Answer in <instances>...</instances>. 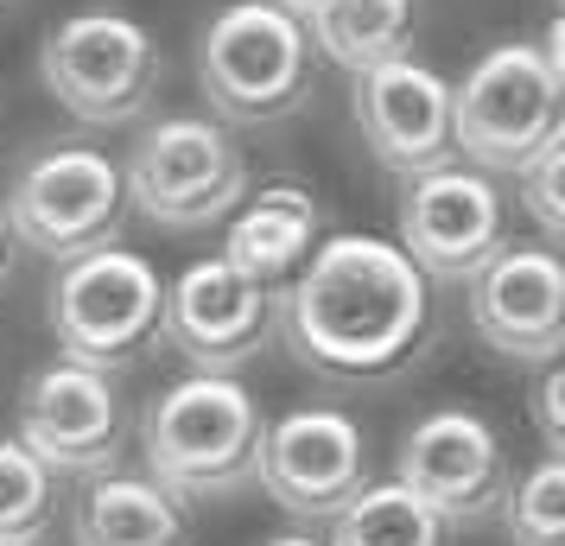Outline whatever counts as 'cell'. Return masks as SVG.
Masks as SVG:
<instances>
[{
    "instance_id": "4fadbf2b",
    "label": "cell",
    "mask_w": 565,
    "mask_h": 546,
    "mask_svg": "<svg viewBox=\"0 0 565 546\" xmlns=\"http://www.w3.org/2000/svg\"><path fill=\"white\" fill-rule=\"evenodd\" d=\"M255 483L292 521H331L369 483V445L362 426L337 407H299L267 426Z\"/></svg>"
},
{
    "instance_id": "44dd1931",
    "label": "cell",
    "mask_w": 565,
    "mask_h": 546,
    "mask_svg": "<svg viewBox=\"0 0 565 546\" xmlns=\"http://www.w3.org/2000/svg\"><path fill=\"white\" fill-rule=\"evenodd\" d=\"M509 508V534L514 546H565V464L559 458H540V470H527Z\"/></svg>"
},
{
    "instance_id": "6da1fadb",
    "label": "cell",
    "mask_w": 565,
    "mask_h": 546,
    "mask_svg": "<svg viewBox=\"0 0 565 546\" xmlns=\"http://www.w3.org/2000/svg\"><path fill=\"white\" fill-rule=\"evenodd\" d=\"M274 324L324 382H387L426 350L433 287L394 242L324 235L318 255L274 292Z\"/></svg>"
},
{
    "instance_id": "9a60e30c",
    "label": "cell",
    "mask_w": 565,
    "mask_h": 546,
    "mask_svg": "<svg viewBox=\"0 0 565 546\" xmlns=\"http://www.w3.org/2000/svg\"><path fill=\"white\" fill-rule=\"evenodd\" d=\"M470 324L509 363H559L565 343V267L553 248L521 242L502 248L470 280Z\"/></svg>"
},
{
    "instance_id": "7a4b0ae2",
    "label": "cell",
    "mask_w": 565,
    "mask_h": 546,
    "mask_svg": "<svg viewBox=\"0 0 565 546\" xmlns=\"http://www.w3.org/2000/svg\"><path fill=\"white\" fill-rule=\"evenodd\" d=\"M260 439L267 419L235 375H184L140 419V477H153L172 502H223L255 483Z\"/></svg>"
},
{
    "instance_id": "484cf974",
    "label": "cell",
    "mask_w": 565,
    "mask_h": 546,
    "mask_svg": "<svg viewBox=\"0 0 565 546\" xmlns=\"http://www.w3.org/2000/svg\"><path fill=\"white\" fill-rule=\"evenodd\" d=\"M267 546H324V540H311V534H280V540H267Z\"/></svg>"
},
{
    "instance_id": "ac0fdd59",
    "label": "cell",
    "mask_w": 565,
    "mask_h": 546,
    "mask_svg": "<svg viewBox=\"0 0 565 546\" xmlns=\"http://www.w3.org/2000/svg\"><path fill=\"white\" fill-rule=\"evenodd\" d=\"M413 13H419V0H324L306 20V39L311 52H324L350 77H362L375 64L407 57Z\"/></svg>"
},
{
    "instance_id": "ba28073f",
    "label": "cell",
    "mask_w": 565,
    "mask_h": 546,
    "mask_svg": "<svg viewBox=\"0 0 565 546\" xmlns=\"http://www.w3.org/2000/svg\"><path fill=\"white\" fill-rule=\"evenodd\" d=\"M128 204L159 229H204L248 197V159L210 115H166L121 165Z\"/></svg>"
},
{
    "instance_id": "8992f818",
    "label": "cell",
    "mask_w": 565,
    "mask_h": 546,
    "mask_svg": "<svg viewBox=\"0 0 565 546\" xmlns=\"http://www.w3.org/2000/svg\"><path fill=\"white\" fill-rule=\"evenodd\" d=\"M39 77L89 128H128L159 96V39L134 13L83 7L39 39Z\"/></svg>"
},
{
    "instance_id": "603a6c76",
    "label": "cell",
    "mask_w": 565,
    "mask_h": 546,
    "mask_svg": "<svg viewBox=\"0 0 565 546\" xmlns=\"http://www.w3.org/2000/svg\"><path fill=\"white\" fill-rule=\"evenodd\" d=\"M565 368L546 363L540 368V388H534V419H540V445H546V458H559L565 451Z\"/></svg>"
},
{
    "instance_id": "d6986e66",
    "label": "cell",
    "mask_w": 565,
    "mask_h": 546,
    "mask_svg": "<svg viewBox=\"0 0 565 546\" xmlns=\"http://www.w3.org/2000/svg\"><path fill=\"white\" fill-rule=\"evenodd\" d=\"M324 546H445V521L387 477V483H362L337 508Z\"/></svg>"
},
{
    "instance_id": "7402d4cb",
    "label": "cell",
    "mask_w": 565,
    "mask_h": 546,
    "mask_svg": "<svg viewBox=\"0 0 565 546\" xmlns=\"http://www.w3.org/2000/svg\"><path fill=\"white\" fill-rule=\"evenodd\" d=\"M559 172H565V133L553 140V147H540L514 179H521V204H527V216H534L540 229V248H553L565 229V204H559Z\"/></svg>"
},
{
    "instance_id": "2e32d148",
    "label": "cell",
    "mask_w": 565,
    "mask_h": 546,
    "mask_svg": "<svg viewBox=\"0 0 565 546\" xmlns=\"http://www.w3.org/2000/svg\"><path fill=\"white\" fill-rule=\"evenodd\" d=\"M318 242H324V204L299 179H274L260 184L242 204V216L230 223L223 260L242 280H255L260 292H286L292 274L318 255Z\"/></svg>"
},
{
    "instance_id": "e0dca14e",
    "label": "cell",
    "mask_w": 565,
    "mask_h": 546,
    "mask_svg": "<svg viewBox=\"0 0 565 546\" xmlns=\"http://www.w3.org/2000/svg\"><path fill=\"white\" fill-rule=\"evenodd\" d=\"M77 546H184V502L159 490L153 477H96L71 521Z\"/></svg>"
},
{
    "instance_id": "52a82bcc",
    "label": "cell",
    "mask_w": 565,
    "mask_h": 546,
    "mask_svg": "<svg viewBox=\"0 0 565 546\" xmlns=\"http://www.w3.org/2000/svg\"><path fill=\"white\" fill-rule=\"evenodd\" d=\"M0 210H7V229H13L20 248L45 260H77L89 248L121 242L128 191H121V165L108 153L52 140V147L20 159L13 191H7Z\"/></svg>"
},
{
    "instance_id": "30bf717a",
    "label": "cell",
    "mask_w": 565,
    "mask_h": 546,
    "mask_svg": "<svg viewBox=\"0 0 565 546\" xmlns=\"http://www.w3.org/2000/svg\"><path fill=\"white\" fill-rule=\"evenodd\" d=\"M394 483L413 490L445 527H477L509 502V458L502 439L483 414H426L407 426L401 458H394Z\"/></svg>"
},
{
    "instance_id": "cb8c5ba5",
    "label": "cell",
    "mask_w": 565,
    "mask_h": 546,
    "mask_svg": "<svg viewBox=\"0 0 565 546\" xmlns=\"http://www.w3.org/2000/svg\"><path fill=\"white\" fill-rule=\"evenodd\" d=\"M13 248H20V242H13V229H7V210H0V287H7V274H13Z\"/></svg>"
},
{
    "instance_id": "3957f363",
    "label": "cell",
    "mask_w": 565,
    "mask_h": 546,
    "mask_svg": "<svg viewBox=\"0 0 565 546\" xmlns=\"http://www.w3.org/2000/svg\"><path fill=\"white\" fill-rule=\"evenodd\" d=\"M198 83L210 108L242 128L286 121L311 96V39L274 0H235L198 32Z\"/></svg>"
},
{
    "instance_id": "5b68a950",
    "label": "cell",
    "mask_w": 565,
    "mask_h": 546,
    "mask_svg": "<svg viewBox=\"0 0 565 546\" xmlns=\"http://www.w3.org/2000/svg\"><path fill=\"white\" fill-rule=\"evenodd\" d=\"M159 306H166V280L147 255H134L121 242L89 248V255L64 260L52 280V338L64 363L83 368H128L159 343Z\"/></svg>"
},
{
    "instance_id": "8fae6325",
    "label": "cell",
    "mask_w": 565,
    "mask_h": 546,
    "mask_svg": "<svg viewBox=\"0 0 565 546\" xmlns=\"http://www.w3.org/2000/svg\"><path fill=\"white\" fill-rule=\"evenodd\" d=\"M13 439L26 445L52 477H108L121 458V394L115 375L83 363H45L20 388V426Z\"/></svg>"
},
{
    "instance_id": "ffe728a7",
    "label": "cell",
    "mask_w": 565,
    "mask_h": 546,
    "mask_svg": "<svg viewBox=\"0 0 565 546\" xmlns=\"http://www.w3.org/2000/svg\"><path fill=\"white\" fill-rule=\"evenodd\" d=\"M57 521V477L20 439H0V546H39Z\"/></svg>"
},
{
    "instance_id": "9c48e42d",
    "label": "cell",
    "mask_w": 565,
    "mask_h": 546,
    "mask_svg": "<svg viewBox=\"0 0 565 546\" xmlns=\"http://www.w3.org/2000/svg\"><path fill=\"white\" fill-rule=\"evenodd\" d=\"M502 229H509L502 191L470 165H438L426 179H407V191H401V242L394 248L426 274V287L433 280L470 287L509 248Z\"/></svg>"
},
{
    "instance_id": "d4e9b609",
    "label": "cell",
    "mask_w": 565,
    "mask_h": 546,
    "mask_svg": "<svg viewBox=\"0 0 565 546\" xmlns=\"http://www.w3.org/2000/svg\"><path fill=\"white\" fill-rule=\"evenodd\" d=\"M274 7H286V13H292V20H311V13H318V7H324V0H274Z\"/></svg>"
},
{
    "instance_id": "7c38bea8",
    "label": "cell",
    "mask_w": 565,
    "mask_h": 546,
    "mask_svg": "<svg viewBox=\"0 0 565 546\" xmlns=\"http://www.w3.org/2000/svg\"><path fill=\"white\" fill-rule=\"evenodd\" d=\"M267 331H274V292L242 280L223 255L191 260L159 306V338L198 375H235L242 363H255Z\"/></svg>"
},
{
    "instance_id": "277c9868",
    "label": "cell",
    "mask_w": 565,
    "mask_h": 546,
    "mask_svg": "<svg viewBox=\"0 0 565 546\" xmlns=\"http://www.w3.org/2000/svg\"><path fill=\"white\" fill-rule=\"evenodd\" d=\"M565 77L540 57L534 39L483 52L463 83H451V147L477 172H521L540 147L559 140Z\"/></svg>"
},
{
    "instance_id": "5bb4252c",
    "label": "cell",
    "mask_w": 565,
    "mask_h": 546,
    "mask_svg": "<svg viewBox=\"0 0 565 546\" xmlns=\"http://www.w3.org/2000/svg\"><path fill=\"white\" fill-rule=\"evenodd\" d=\"M350 115H356L369 153L394 179H426V172L458 159V147H451V83L419 57H394V64L362 71Z\"/></svg>"
}]
</instances>
